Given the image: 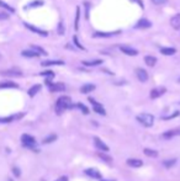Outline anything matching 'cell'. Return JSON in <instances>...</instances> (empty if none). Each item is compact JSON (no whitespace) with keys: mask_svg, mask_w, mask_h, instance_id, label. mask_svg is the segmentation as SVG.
Listing matches in <instances>:
<instances>
[{"mask_svg":"<svg viewBox=\"0 0 180 181\" xmlns=\"http://www.w3.org/2000/svg\"><path fill=\"white\" fill-rule=\"evenodd\" d=\"M167 91V89L165 87H163V86H159V87H154L153 90H151V99H157V98H159V96H162L164 93Z\"/></svg>","mask_w":180,"mask_h":181,"instance_id":"obj_8","label":"cell"},{"mask_svg":"<svg viewBox=\"0 0 180 181\" xmlns=\"http://www.w3.org/2000/svg\"><path fill=\"white\" fill-rule=\"evenodd\" d=\"M56 181H68V179H67L66 176H62V177H59V179L56 180Z\"/></svg>","mask_w":180,"mask_h":181,"instance_id":"obj_44","label":"cell"},{"mask_svg":"<svg viewBox=\"0 0 180 181\" xmlns=\"http://www.w3.org/2000/svg\"><path fill=\"white\" fill-rule=\"evenodd\" d=\"M21 117H23V113L13 115V116H9V117H2V118H0V123H9V122H13V121L20 119Z\"/></svg>","mask_w":180,"mask_h":181,"instance_id":"obj_12","label":"cell"},{"mask_svg":"<svg viewBox=\"0 0 180 181\" xmlns=\"http://www.w3.org/2000/svg\"><path fill=\"white\" fill-rule=\"evenodd\" d=\"M149 27H152V22L144 17L141 19L136 25V28H149Z\"/></svg>","mask_w":180,"mask_h":181,"instance_id":"obj_13","label":"cell"},{"mask_svg":"<svg viewBox=\"0 0 180 181\" xmlns=\"http://www.w3.org/2000/svg\"><path fill=\"white\" fill-rule=\"evenodd\" d=\"M168 2V0H152V3H154L156 5H163Z\"/></svg>","mask_w":180,"mask_h":181,"instance_id":"obj_39","label":"cell"},{"mask_svg":"<svg viewBox=\"0 0 180 181\" xmlns=\"http://www.w3.org/2000/svg\"><path fill=\"white\" fill-rule=\"evenodd\" d=\"M31 49H32V51H35V52H36L38 55H40V54L47 55V52H46V51H45L42 47H40V46H35V44H32V46H31Z\"/></svg>","mask_w":180,"mask_h":181,"instance_id":"obj_27","label":"cell"},{"mask_svg":"<svg viewBox=\"0 0 180 181\" xmlns=\"http://www.w3.org/2000/svg\"><path fill=\"white\" fill-rule=\"evenodd\" d=\"M170 25L175 30H179L180 28V14H176V15H174L170 19Z\"/></svg>","mask_w":180,"mask_h":181,"instance_id":"obj_16","label":"cell"},{"mask_svg":"<svg viewBox=\"0 0 180 181\" xmlns=\"http://www.w3.org/2000/svg\"><path fill=\"white\" fill-rule=\"evenodd\" d=\"M103 63L101 59H95V60H83V66L86 67H94V66H100Z\"/></svg>","mask_w":180,"mask_h":181,"instance_id":"obj_23","label":"cell"},{"mask_svg":"<svg viewBox=\"0 0 180 181\" xmlns=\"http://www.w3.org/2000/svg\"><path fill=\"white\" fill-rule=\"evenodd\" d=\"M175 163H176V159H167V160L163 161V165H164L167 169H169V168H171Z\"/></svg>","mask_w":180,"mask_h":181,"instance_id":"obj_33","label":"cell"},{"mask_svg":"<svg viewBox=\"0 0 180 181\" xmlns=\"http://www.w3.org/2000/svg\"><path fill=\"white\" fill-rule=\"evenodd\" d=\"M89 10H90V4L89 3H85V19H89Z\"/></svg>","mask_w":180,"mask_h":181,"instance_id":"obj_40","label":"cell"},{"mask_svg":"<svg viewBox=\"0 0 180 181\" xmlns=\"http://www.w3.org/2000/svg\"><path fill=\"white\" fill-rule=\"evenodd\" d=\"M144 62L148 67H154L157 64V58L153 55H146L144 57Z\"/></svg>","mask_w":180,"mask_h":181,"instance_id":"obj_21","label":"cell"},{"mask_svg":"<svg viewBox=\"0 0 180 181\" xmlns=\"http://www.w3.org/2000/svg\"><path fill=\"white\" fill-rule=\"evenodd\" d=\"M0 75L3 76H13V78H20L22 76V72L17 68H11V69H8V70H2L0 72Z\"/></svg>","mask_w":180,"mask_h":181,"instance_id":"obj_4","label":"cell"},{"mask_svg":"<svg viewBox=\"0 0 180 181\" xmlns=\"http://www.w3.org/2000/svg\"><path fill=\"white\" fill-rule=\"evenodd\" d=\"M137 121L144 127H152L154 123V116L151 113H141L137 116Z\"/></svg>","mask_w":180,"mask_h":181,"instance_id":"obj_2","label":"cell"},{"mask_svg":"<svg viewBox=\"0 0 180 181\" xmlns=\"http://www.w3.org/2000/svg\"><path fill=\"white\" fill-rule=\"evenodd\" d=\"M19 85L14 81H9V80H5V81H2L0 83V89H17Z\"/></svg>","mask_w":180,"mask_h":181,"instance_id":"obj_14","label":"cell"},{"mask_svg":"<svg viewBox=\"0 0 180 181\" xmlns=\"http://www.w3.org/2000/svg\"><path fill=\"white\" fill-rule=\"evenodd\" d=\"M41 85L40 84H36V85H34V86H31V87H30L28 89V91H27V94H28V96H31V98H34L38 91H40V90H41Z\"/></svg>","mask_w":180,"mask_h":181,"instance_id":"obj_20","label":"cell"},{"mask_svg":"<svg viewBox=\"0 0 180 181\" xmlns=\"http://www.w3.org/2000/svg\"><path fill=\"white\" fill-rule=\"evenodd\" d=\"M68 108H73L72 99L69 96H61L57 100V102H56V112H57V115H61L63 111H66Z\"/></svg>","mask_w":180,"mask_h":181,"instance_id":"obj_1","label":"cell"},{"mask_svg":"<svg viewBox=\"0 0 180 181\" xmlns=\"http://www.w3.org/2000/svg\"><path fill=\"white\" fill-rule=\"evenodd\" d=\"M93 90H95V85L94 84H85L80 87V93L83 94H89V93H92Z\"/></svg>","mask_w":180,"mask_h":181,"instance_id":"obj_19","label":"cell"},{"mask_svg":"<svg viewBox=\"0 0 180 181\" xmlns=\"http://www.w3.org/2000/svg\"><path fill=\"white\" fill-rule=\"evenodd\" d=\"M0 8H3V9H5V10H8V11H10L11 14L15 12V9H14L13 6H10L9 4H6L5 2H3V0H0Z\"/></svg>","mask_w":180,"mask_h":181,"instance_id":"obj_28","label":"cell"},{"mask_svg":"<svg viewBox=\"0 0 180 181\" xmlns=\"http://www.w3.org/2000/svg\"><path fill=\"white\" fill-rule=\"evenodd\" d=\"M179 115V111H176V112H174L173 115H170V116H167V117H163L164 119H170V118H174V117H176Z\"/></svg>","mask_w":180,"mask_h":181,"instance_id":"obj_42","label":"cell"},{"mask_svg":"<svg viewBox=\"0 0 180 181\" xmlns=\"http://www.w3.org/2000/svg\"><path fill=\"white\" fill-rule=\"evenodd\" d=\"M21 142H22V145L28 148V149H34L35 152H38L36 149V139L35 137L30 136V134H22L21 136Z\"/></svg>","mask_w":180,"mask_h":181,"instance_id":"obj_3","label":"cell"},{"mask_svg":"<svg viewBox=\"0 0 180 181\" xmlns=\"http://www.w3.org/2000/svg\"><path fill=\"white\" fill-rule=\"evenodd\" d=\"M101 181H105V180H101ZM110 181H115V180H110Z\"/></svg>","mask_w":180,"mask_h":181,"instance_id":"obj_46","label":"cell"},{"mask_svg":"<svg viewBox=\"0 0 180 181\" xmlns=\"http://www.w3.org/2000/svg\"><path fill=\"white\" fill-rule=\"evenodd\" d=\"M77 107H78V108H80V110H81V112H83L84 115H88V113H89V110H88V107H86L85 105H83V104H80V102H79V104H77Z\"/></svg>","mask_w":180,"mask_h":181,"instance_id":"obj_36","label":"cell"},{"mask_svg":"<svg viewBox=\"0 0 180 181\" xmlns=\"http://www.w3.org/2000/svg\"><path fill=\"white\" fill-rule=\"evenodd\" d=\"M43 5V2L42 0H35V2H32V3H30L26 8H28V9H32V8H38V6H42Z\"/></svg>","mask_w":180,"mask_h":181,"instance_id":"obj_29","label":"cell"},{"mask_svg":"<svg viewBox=\"0 0 180 181\" xmlns=\"http://www.w3.org/2000/svg\"><path fill=\"white\" fill-rule=\"evenodd\" d=\"M79 17H80V8L77 6V11H75V23H74V28L78 31L79 28Z\"/></svg>","mask_w":180,"mask_h":181,"instance_id":"obj_30","label":"cell"},{"mask_svg":"<svg viewBox=\"0 0 180 181\" xmlns=\"http://www.w3.org/2000/svg\"><path fill=\"white\" fill-rule=\"evenodd\" d=\"M85 174L88 176H90V177H93V179H101V174L96 169H86Z\"/></svg>","mask_w":180,"mask_h":181,"instance_id":"obj_17","label":"cell"},{"mask_svg":"<svg viewBox=\"0 0 180 181\" xmlns=\"http://www.w3.org/2000/svg\"><path fill=\"white\" fill-rule=\"evenodd\" d=\"M48 87H49V90L52 93H59V91H64V89H66V86H64V84H62V83H57V84H49L48 85Z\"/></svg>","mask_w":180,"mask_h":181,"instance_id":"obj_11","label":"cell"},{"mask_svg":"<svg viewBox=\"0 0 180 181\" xmlns=\"http://www.w3.org/2000/svg\"><path fill=\"white\" fill-rule=\"evenodd\" d=\"M41 75H42V76H48L49 79H53V78H54V73H53L52 70H45V72L41 73Z\"/></svg>","mask_w":180,"mask_h":181,"instance_id":"obj_35","label":"cell"},{"mask_svg":"<svg viewBox=\"0 0 180 181\" xmlns=\"http://www.w3.org/2000/svg\"><path fill=\"white\" fill-rule=\"evenodd\" d=\"M64 62L63 60H45L41 63L42 67H49V66H63Z\"/></svg>","mask_w":180,"mask_h":181,"instance_id":"obj_18","label":"cell"},{"mask_svg":"<svg viewBox=\"0 0 180 181\" xmlns=\"http://www.w3.org/2000/svg\"><path fill=\"white\" fill-rule=\"evenodd\" d=\"M174 136H176L174 130H170V131H167L163 133V138H165V139H171Z\"/></svg>","mask_w":180,"mask_h":181,"instance_id":"obj_32","label":"cell"},{"mask_svg":"<svg viewBox=\"0 0 180 181\" xmlns=\"http://www.w3.org/2000/svg\"><path fill=\"white\" fill-rule=\"evenodd\" d=\"M57 139V134H49L48 137H46L45 139H43V144H48V143H52V142H54Z\"/></svg>","mask_w":180,"mask_h":181,"instance_id":"obj_31","label":"cell"},{"mask_svg":"<svg viewBox=\"0 0 180 181\" xmlns=\"http://www.w3.org/2000/svg\"><path fill=\"white\" fill-rule=\"evenodd\" d=\"M136 76H137V79L139 80V81H142V83H146L147 80H148V73H147V70H144V69H142V68H137L136 69Z\"/></svg>","mask_w":180,"mask_h":181,"instance_id":"obj_7","label":"cell"},{"mask_svg":"<svg viewBox=\"0 0 180 181\" xmlns=\"http://www.w3.org/2000/svg\"><path fill=\"white\" fill-rule=\"evenodd\" d=\"M143 153H144L147 157H151V158H156V157H158V152H157V150L149 149V148H146V149L143 150Z\"/></svg>","mask_w":180,"mask_h":181,"instance_id":"obj_26","label":"cell"},{"mask_svg":"<svg viewBox=\"0 0 180 181\" xmlns=\"http://www.w3.org/2000/svg\"><path fill=\"white\" fill-rule=\"evenodd\" d=\"M13 172H14V175H15L16 177H19V176L21 175V171H20V169H17V168H13Z\"/></svg>","mask_w":180,"mask_h":181,"instance_id":"obj_41","label":"cell"},{"mask_svg":"<svg viewBox=\"0 0 180 181\" xmlns=\"http://www.w3.org/2000/svg\"><path fill=\"white\" fill-rule=\"evenodd\" d=\"M120 49H121V52H124L127 55H137L138 54V52L135 48L128 47V46H121V47H120Z\"/></svg>","mask_w":180,"mask_h":181,"instance_id":"obj_15","label":"cell"},{"mask_svg":"<svg viewBox=\"0 0 180 181\" xmlns=\"http://www.w3.org/2000/svg\"><path fill=\"white\" fill-rule=\"evenodd\" d=\"M30 31H32V32H35V34H38V35H41V36H48V32L47 31H43V30H41V28H38V27H36V26H34V25H30V23H27V22H25L23 23Z\"/></svg>","mask_w":180,"mask_h":181,"instance_id":"obj_9","label":"cell"},{"mask_svg":"<svg viewBox=\"0 0 180 181\" xmlns=\"http://www.w3.org/2000/svg\"><path fill=\"white\" fill-rule=\"evenodd\" d=\"M89 101H90V104L93 105V108H94V111H95L96 113L103 115V116H105V115H106V111H105V108L103 107V105H101V104H99L98 101H95L93 98H89Z\"/></svg>","mask_w":180,"mask_h":181,"instance_id":"obj_5","label":"cell"},{"mask_svg":"<svg viewBox=\"0 0 180 181\" xmlns=\"http://www.w3.org/2000/svg\"><path fill=\"white\" fill-rule=\"evenodd\" d=\"M127 165H130L132 168H139L143 165V161L139 159H127Z\"/></svg>","mask_w":180,"mask_h":181,"instance_id":"obj_24","label":"cell"},{"mask_svg":"<svg viewBox=\"0 0 180 181\" xmlns=\"http://www.w3.org/2000/svg\"><path fill=\"white\" fill-rule=\"evenodd\" d=\"M57 31H58V35H63L64 34V25H63L62 21L58 23V30H57Z\"/></svg>","mask_w":180,"mask_h":181,"instance_id":"obj_37","label":"cell"},{"mask_svg":"<svg viewBox=\"0 0 180 181\" xmlns=\"http://www.w3.org/2000/svg\"><path fill=\"white\" fill-rule=\"evenodd\" d=\"M21 55H22V57H26V58H36V57H38V54H37L35 51H32L31 48L22 51V52H21Z\"/></svg>","mask_w":180,"mask_h":181,"instance_id":"obj_22","label":"cell"},{"mask_svg":"<svg viewBox=\"0 0 180 181\" xmlns=\"http://www.w3.org/2000/svg\"><path fill=\"white\" fill-rule=\"evenodd\" d=\"M94 144H95V147H96V149H99V150H103L104 153H106V152H109V147L100 139V138H98V137H94Z\"/></svg>","mask_w":180,"mask_h":181,"instance_id":"obj_10","label":"cell"},{"mask_svg":"<svg viewBox=\"0 0 180 181\" xmlns=\"http://www.w3.org/2000/svg\"><path fill=\"white\" fill-rule=\"evenodd\" d=\"M174 131H175V134H179V136H180V127H179L178 130H174Z\"/></svg>","mask_w":180,"mask_h":181,"instance_id":"obj_45","label":"cell"},{"mask_svg":"<svg viewBox=\"0 0 180 181\" xmlns=\"http://www.w3.org/2000/svg\"><path fill=\"white\" fill-rule=\"evenodd\" d=\"M73 42L75 43V46H77L79 49H83V51H85V48H84V47H83V46L79 43V41H78V37H77V36H74V37H73Z\"/></svg>","mask_w":180,"mask_h":181,"instance_id":"obj_38","label":"cell"},{"mask_svg":"<svg viewBox=\"0 0 180 181\" xmlns=\"http://www.w3.org/2000/svg\"><path fill=\"white\" fill-rule=\"evenodd\" d=\"M9 19V15L5 14V12H0V20H8Z\"/></svg>","mask_w":180,"mask_h":181,"instance_id":"obj_43","label":"cell"},{"mask_svg":"<svg viewBox=\"0 0 180 181\" xmlns=\"http://www.w3.org/2000/svg\"><path fill=\"white\" fill-rule=\"evenodd\" d=\"M98 157H99L100 159H103L104 161H106V163H111V161H112V158L109 157V155H106V154H104V153H99Z\"/></svg>","mask_w":180,"mask_h":181,"instance_id":"obj_34","label":"cell"},{"mask_svg":"<svg viewBox=\"0 0 180 181\" xmlns=\"http://www.w3.org/2000/svg\"><path fill=\"white\" fill-rule=\"evenodd\" d=\"M159 52H160L162 54H165V55H171V54H174L176 51H175V48H173V47H162V48L159 49Z\"/></svg>","mask_w":180,"mask_h":181,"instance_id":"obj_25","label":"cell"},{"mask_svg":"<svg viewBox=\"0 0 180 181\" xmlns=\"http://www.w3.org/2000/svg\"><path fill=\"white\" fill-rule=\"evenodd\" d=\"M120 31H113V32H101V31H98V32H94L93 34V37L94 38H109V37H112L115 35H118Z\"/></svg>","mask_w":180,"mask_h":181,"instance_id":"obj_6","label":"cell"}]
</instances>
